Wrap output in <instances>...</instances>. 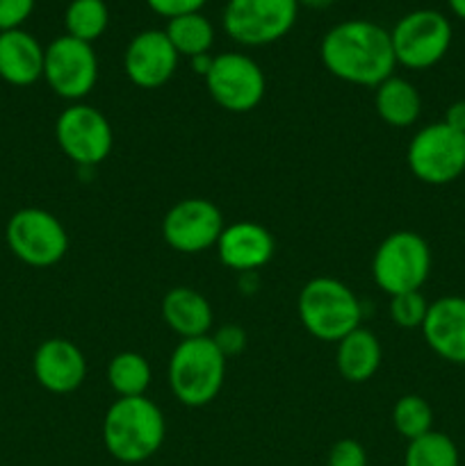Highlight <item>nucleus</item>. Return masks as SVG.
Wrapping results in <instances>:
<instances>
[{
    "label": "nucleus",
    "mask_w": 465,
    "mask_h": 466,
    "mask_svg": "<svg viewBox=\"0 0 465 466\" xmlns=\"http://www.w3.org/2000/svg\"><path fill=\"white\" fill-rule=\"evenodd\" d=\"M5 239L14 258L35 268H48L68 253V235L55 214L41 208H23L9 217Z\"/></svg>",
    "instance_id": "0eeeda50"
},
{
    "label": "nucleus",
    "mask_w": 465,
    "mask_h": 466,
    "mask_svg": "<svg viewBox=\"0 0 465 466\" xmlns=\"http://www.w3.org/2000/svg\"><path fill=\"white\" fill-rule=\"evenodd\" d=\"M404 466H460L459 449L445 432L431 431L408 441Z\"/></svg>",
    "instance_id": "393cba45"
},
{
    "label": "nucleus",
    "mask_w": 465,
    "mask_h": 466,
    "mask_svg": "<svg viewBox=\"0 0 465 466\" xmlns=\"http://www.w3.org/2000/svg\"><path fill=\"white\" fill-rule=\"evenodd\" d=\"M328 466H367V453L356 440H340L328 451Z\"/></svg>",
    "instance_id": "cd10ccee"
},
{
    "label": "nucleus",
    "mask_w": 465,
    "mask_h": 466,
    "mask_svg": "<svg viewBox=\"0 0 465 466\" xmlns=\"http://www.w3.org/2000/svg\"><path fill=\"white\" fill-rule=\"evenodd\" d=\"M214 248L231 271L255 273L274 258V237L260 223L237 221L223 228Z\"/></svg>",
    "instance_id": "f3484780"
},
{
    "label": "nucleus",
    "mask_w": 465,
    "mask_h": 466,
    "mask_svg": "<svg viewBox=\"0 0 465 466\" xmlns=\"http://www.w3.org/2000/svg\"><path fill=\"white\" fill-rule=\"evenodd\" d=\"M109 23V12L105 0H71L64 12L67 35L91 44L105 35Z\"/></svg>",
    "instance_id": "b1692460"
},
{
    "label": "nucleus",
    "mask_w": 465,
    "mask_h": 466,
    "mask_svg": "<svg viewBox=\"0 0 465 466\" xmlns=\"http://www.w3.org/2000/svg\"><path fill=\"white\" fill-rule=\"evenodd\" d=\"M226 378V358L212 337L182 339L169 360V387L187 408H203L219 396Z\"/></svg>",
    "instance_id": "7ed1b4c3"
},
{
    "label": "nucleus",
    "mask_w": 465,
    "mask_h": 466,
    "mask_svg": "<svg viewBox=\"0 0 465 466\" xmlns=\"http://www.w3.org/2000/svg\"><path fill=\"white\" fill-rule=\"evenodd\" d=\"M208 94L222 109L246 114L258 107L267 91L263 68L244 53L214 55L212 66L203 77Z\"/></svg>",
    "instance_id": "9d476101"
},
{
    "label": "nucleus",
    "mask_w": 465,
    "mask_h": 466,
    "mask_svg": "<svg viewBox=\"0 0 465 466\" xmlns=\"http://www.w3.org/2000/svg\"><path fill=\"white\" fill-rule=\"evenodd\" d=\"M296 0H228L223 30L242 46H267L283 39L294 27Z\"/></svg>",
    "instance_id": "1a4fd4ad"
},
{
    "label": "nucleus",
    "mask_w": 465,
    "mask_h": 466,
    "mask_svg": "<svg viewBox=\"0 0 465 466\" xmlns=\"http://www.w3.org/2000/svg\"><path fill=\"white\" fill-rule=\"evenodd\" d=\"M176 48L164 30L137 32L123 53V71L140 89H160L178 68Z\"/></svg>",
    "instance_id": "4468645a"
},
{
    "label": "nucleus",
    "mask_w": 465,
    "mask_h": 466,
    "mask_svg": "<svg viewBox=\"0 0 465 466\" xmlns=\"http://www.w3.org/2000/svg\"><path fill=\"white\" fill-rule=\"evenodd\" d=\"M164 35L169 36L171 46L182 57H196V55L210 53L214 44V27L201 12L185 14L169 21Z\"/></svg>",
    "instance_id": "4be33fe9"
},
{
    "label": "nucleus",
    "mask_w": 465,
    "mask_h": 466,
    "mask_svg": "<svg viewBox=\"0 0 465 466\" xmlns=\"http://www.w3.org/2000/svg\"><path fill=\"white\" fill-rule=\"evenodd\" d=\"M46 48L30 35L21 30H5L0 35V77L7 85L30 86L44 77Z\"/></svg>",
    "instance_id": "a211bd4d"
},
{
    "label": "nucleus",
    "mask_w": 465,
    "mask_h": 466,
    "mask_svg": "<svg viewBox=\"0 0 465 466\" xmlns=\"http://www.w3.org/2000/svg\"><path fill=\"white\" fill-rule=\"evenodd\" d=\"M167 423L158 405L146 396L117 399L103 419V444L114 460L140 464L164 444Z\"/></svg>",
    "instance_id": "f03ea898"
},
{
    "label": "nucleus",
    "mask_w": 465,
    "mask_h": 466,
    "mask_svg": "<svg viewBox=\"0 0 465 466\" xmlns=\"http://www.w3.org/2000/svg\"><path fill=\"white\" fill-rule=\"evenodd\" d=\"M296 3L305 5V7H310V9H324V7H328V5L336 3V0H296Z\"/></svg>",
    "instance_id": "f704fd0d"
},
{
    "label": "nucleus",
    "mask_w": 465,
    "mask_h": 466,
    "mask_svg": "<svg viewBox=\"0 0 465 466\" xmlns=\"http://www.w3.org/2000/svg\"><path fill=\"white\" fill-rule=\"evenodd\" d=\"M0 35H3V30H0Z\"/></svg>",
    "instance_id": "c9c22d12"
},
{
    "label": "nucleus",
    "mask_w": 465,
    "mask_h": 466,
    "mask_svg": "<svg viewBox=\"0 0 465 466\" xmlns=\"http://www.w3.org/2000/svg\"><path fill=\"white\" fill-rule=\"evenodd\" d=\"M162 319L182 339L208 337L214 321L208 299L191 287H173L164 294Z\"/></svg>",
    "instance_id": "6ab92c4d"
},
{
    "label": "nucleus",
    "mask_w": 465,
    "mask_h": 466,
    "mask_svg": "<svg viewBox=\"0 0 465 466\" xmlns=\"http://www.w3.org/2000/svg\"><path fill=\"white\" fill-rule=\"evenodd\" d=\"M377 114L392 127H408L413 126L422 112V98L415 89L413 82L404 77L390 76L377 86L374 96Z\"/></svg>",
    "instance_id": "412c9836"
},
{
    "label": "nucleus",
    "mask_w": 465,
    "mask_h": 466,
    "mask_svg": "<svg viewBox=\"0 0 465 466\" xmlns=\"http://www.w3.org/2000/svg\"><path fill=\"white\" fill-rule=\"evenodd\" d=\"M383 360L381 341L367 328H356L337 341L336 367L340 376L349 382H367L378 371Z\"/></svg>",
    "instance_id": "aec40b11"
},
{
    "label": "nucleus",
    "mask_w": 465,
    "mask_h": 466,
    "mask_svg": "<svg viewBox=\"0 0 465 466\" xmlns=\"http://www.w3.org/2000/svg\"><path fill=\"white\" fill-rule=\"evenodd\" d=\"M447 5H450V9L454 12V16L465 21V0H447Z\"/></svg>",
    "instance_id": "72a5a7b5"
},
{
    "label": "nucleus",
    "mask_w": 465,
    "mask_h": 466,
    "mask_svg": "<svg viewBox=\"0 0 465 466\" xmlns=\"http://www.w3.org/2000/svg\"><path fill=\"white\" fill-rule=\"evenodd\" d=\"M32 371L36 382L50 394H71L85 382V353L64 337L41 341L32 358Z\"/></svg>",
    "instance_id": "2eb2a0df"
},
{
    "label": "nucleus",
    "mask_w": 465,
    "mask_h": 466,
    "mask_svg": "<svg viewBox=\"0 0 465 466\" xmlns=\"http://www.w3.org/2000/svg\"><path fill=\"white\" fill-rule=\"evenodd\" d=\"M35 0H0V30H16L30 18Z\"/></svg>",
    "instance_id": "c85d7f7f"
},
{
    "label": "nucleus",
    "mask_w": 465,
    "mask_h": 466,
    "mask_svg": "<svg viewBox=\"0 0 465 466\" xmlns=\"http://www.w3.org/2000/svg\"><path fill=\"white\" fill-rule=\"evenodd\" d=\"M451 23L436 9H415L401 16L390 30L397 64L424 71L440 62L451 46Z\"/></svg>",
    "instance_id": "6e6552de"
},
{
    "label": "nucleus",
    "mask_w": 465,
    "mask_h": 466,
    "mask_svg": "<svg viewBox=\"0 0 465 466\" xmlns=\"http://www.w3.org/2000/svg\"><path fill=\"white\" fill-rule=\"evenodd\" d=\"M212 55L210 53H205V55H196V57H191L190 59V64H191V68H194V73H199V76H208V71H210V66H212Z\"/></svg>",
    "instance_id": "473e14b6"
},
{
    "label": "nucleus",
    "mask_w": 465,
    "mask_h": 466,
    "mask_svg": "<svg viewBox=\"0 0 465 466\" xmlns=\"http://www.w3.org/2000/svg\"><path fill=\"white\" fill-rule=\"evenodd\" d=\"M301 326L322 341H340L351 330L360 328L363 308L345 282L336 278H313L305 282L296 299Z\"/></svg>",
    "instance_id": "20e7f679"
},
{
    "label": "nucleus",
    "mask_w": 465,
    "mask_h": 466,
    "mask_svg": "<svg viewBox=\"0 0 465 466\" xmlns=\"http://www.w3.org/2000/svg\"><path fill=\"white\" fill-rule=\"evenodd\" d=\"M212 341L222 350L223 358L240 355L246 349V330L242 326H235V323H226V326H222L214 332Z\"/></svg>",
    "instance_id": "c756f323"
},
{
    "label": "nucleus",
    "mask_w": 465,
    "mask_h": 466,
    "mask_svg": "<svg viewBox=\"0 0 465 466\" xmlns=\"http://www.w3.org/2000/svg\"><path fill=\"white\" fill-rule=\"evenodd\" d=\"M44 80L64 100L80 103L98 82V57L91 44L62 35L46 46Z\"/></svg>",
    "instance_id": "f8f14e48"
},
{
    "label": "nucleus",
    "mask_w": 465,
    "mask_h": 466,
    "mask_svg": "<svg viewBox=\"0 0 465 466\" xmlns=\"http://www.w3.org/2000/svg\"><path fill=\"white\" fill-rule=\"evenodd\" d=\"M388 312H390L395 326L404 328V330H415V328H422L429 312V303L419 291H406V294L390 296Z\"/></svg>",
    "instance_id": "bb28decb"
},
{
    "label": "nucleus",
    "mask_w": 465,
    "mask_h": 466,
    "mask_svg": "<svg viewBox=\"0 0 465 466\" xmlns=\"http://www.w3.org/2000/svg\"><path fill=\"white\" fill-rule=\"evenodd\" d=\"M223 217L208 198H185L173 205L162 221L164 241L176 253L196 255L217 246Z\"/></svg>",
    "instance_id": "ddd939ff"
},
{
    "label": "nucleus",
    "mask_w": 465,
    "mask_h": 466,
    "mask_svg": "<svg viewBox=\"0 0 465 466\" xmlns=\"http://www.w3.org/2000/svg\"><path fill=\"white\" fill-rule=\"evenodd\" d=\"M431 273V248L418 232H390L372 258V278L388 296L419 291Z\"/></svg>",
    "instance_id": "39448f33"
},
{
    "label": "nucleus",
    "mask_w": 465,
    "mask_h": 466,
    "mask_svg": "<svg viewBox=\"0 0 465 466\" xmlns=\"http://www.w3.org/2000/svg\"><path fill=\"white\" fill-rule=\"evenodd\" d=\"M150 364L144 355L123 350L109 360L108 380L109 387L119 394V399H132V396H146L150 385Z\"/></svg>",
    "instance_id": "5701e85b"
},
{
    "label": "nucleus",
    "mask_w": 465,
    "mask_h": 466,
    "mask_svg": "<svg viewBox=\"0 0 465 466\" xmlns=\"http://www.w3.org/2000/svg\"><path fill=\"white\" fill-rule=\"evenodd\" d=\"M422 337L429 349L445 362L465 367V299L442 296L429 303L422 323Z\"/></svg>",
    "instance_id": "dca6fc26"
},
{
    "label": "nucleus",
    "mask_w": 465,
    "mask_h": 466,
    "mask_svg": "<svg viewBox=\"0 0 465 466\" xmlns=\"http://www.w3.org/2000/svg\"><path fill=\"white\" fill-rule=\"evenodd\" d=\"M442 123L450 126L451 130L463 132L465 135V100H456V103H451L450 107H447Z\"/></svg>",
    "instance_id": "2f4dec72"
},
{
    "label": "nucleus",
    "mask_w": 465,
    "mask_h": 466,
    "mask_svg": "<svg viewBox=\"0 0 465 466\" xmlns=\"http://www.w3.org/2000/svg\"><path fill=\"white\" fill-rule=\"evenodd\" d=\"M392 423L404 440L413 441L433 431V410L422 396L406 394L392 408Z\"/></svg>",
    "instance_id": "a878e982"
},
{
    "label": "nucleus",
    "mask_w": 465,
    "mask_h": 466,
    "mask_svg": "<svg viewBox=\"0 0 465 466\" xmlns=\"http://www.w3.org/2000/svg\"><path fill=\"white\" fill-rule=\"evenodd\" d=\"M55 139L59 148L78 167H98L109 157L114 146L112 126L103 112L85 103H73L55 123Z\"/></svg>",
    "instance_id": "9b49d317"
},
{
    "label": "nucleus",
    "mask_w": 465,
    "mask_h": 466,
    "mask_svg": "<svg viewBox=\"0 0 465 466\" xmlns=\"http://www.w3.org/2000/svg\"><path fill=\"white\" fill-rule=\"evenodd\" d=\"M208 0H146L150 9H153L158 16H164L167 21L176 16H185V14H194L203 9V5Z\"/></svg>",
    "instance_id": "7c9ffc66"
},
{
    "label": "nucleus",
    "mask_w": 465,
    "mask_h": 466,
    "mask_svg": "<svg viewBox=\"0 0 465 466\" xmlns=\"http://www.w3.org/2000/svg\"><path fill=\"white\" fill-rule=\"evenodd\" d=\"M319 55L331 76L349 85L374 86L395 76V50L390 30L372 21L354 18L333 25L324 35Z\"/></svg>",
    "instance_id": "f257e3e1"
},
{
    "label": "nucleus",
    "mask_w": 465,
    "mask_h": 466,
    "mask_svg": "<svg viewBox=\"0 0 465 466\" xmlns=\"http://www.w3.org/2000/svg\"><path fill=\"white\" fill-rule=\"evenodd\" d=\"M406 164L424 185H450L465 173V135L442 121L429 123L410 139Z\"/></svg>",
    "instance_id": "423d86ee"
}]
</instances>
